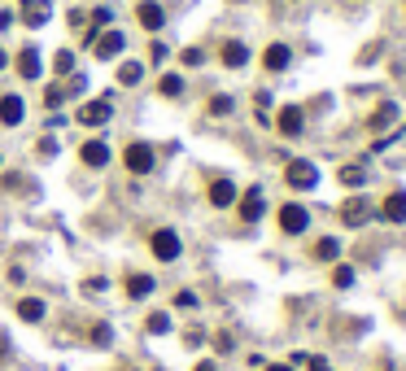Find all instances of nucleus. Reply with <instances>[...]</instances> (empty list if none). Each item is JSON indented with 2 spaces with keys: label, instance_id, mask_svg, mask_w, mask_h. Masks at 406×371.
Listing matches in <instances>:
<instances>
[{
  "label": "nucleus",
  "instance_id": "f257e3e1",
  "mask_svg": "<svg viewBox=\"0 0 406 371\" xmlns=\"http://www.w3.org/2000/svg\"><path fill=\"white\" fill-rule=\"evenodd\" d=\"M284 184L288 188H297V192H311L319 184V166L315 162H306V157H297V162H288L284 166Z\"/></svg>",
  "mask_w": 406,
  "mask_h": 371
},
{
  "label": "nucleus",
  "instance_id": "f03ea898",
  "mask_svg": "<svg viewBox=\"0 0 406 371\" xmlns=\"http://www.w3.org/2000/svg\"><path fill=\"white\" fill-rule=\"evenodd\" d=\"M123 162H127V171H132V175H149V171H153V162H157V153H153V144L136 140V144H127Z\"/></svg>",
  "mask_w": 406,
  "mask_h": 371
},
{
  "label": "nucleus",
  "instance_id": "7ed1b4c3",
  "mask_svg": "<svg viewBox=\"0 0 406 371\" xmlns=\"http://www.w3.org/2000/svg\"><path fill=\"white\" fill-rule=\"evenodd\" d=\"M149 249H153L157 262H175V258H180V236H175L171 228H157L149 236Z\"/></svg>",
  "mask_w": 406,
  "mask_h": 371
},
{
  "label": "nucleus",
  "instance_id": "20e7f679",
  "mask_svg": "<svg viewBox=\"0 0 406 371\" xmlns=\"http://www.w3.org/2000/svg\"><path fill=\"white\" fill-rule=\"evenodd\" d=\"M306 228H311V210L306 205H280V232H288V236H302Z\"/></svg>",
  "mask_w": 406,
  "mask_h": 371
},
{
  "label": "nucleus",
  "instance_id": "39448f33",
  "mask_svg": "<svg viewBox=\"0 0 406 371\" xmlns=\"http://www.w3.org/2000/svg\"><path fill=\"white\" fill-rule=\"evenodd\" d=\"M367 219H371V201L367 197H345L341 201V223H345V228H363Z\"/></svg>",
  "mask_w": 406,
  "mask_h": 371
},
{
  "label": "nucleus",
  "instance_id": "423d86ee",
  "mask_svg": "<svg viewBox=\"0 0 406 371\" xmlns=\"http://www.w3.org/2000/svg\"><path fill=\"white\" fill-rule=\"evenodd\" d=\"M114 114V105H109V96H101V101H88V105H79V123L84 127H105Z\"/></svg>",
  "mask_w": 406,
  "mask_h": 371
},
{
  "label": "nucleus",
  "instance_id": "0eeeda50",
  "mask_svg": "<svg viewBox=\"0 0 406 371\" xmlns=\"http://www.w3.org/2000/svg\"><path fill=\"white\" fill-rule=\"evenodd\" d=\"M92 48H96V57H101V61H114L127 48V35H123V31H105V35L92 40Z\"/></svg>",
  "mask_w": 406,
  "mask_h": 371
},
{
  "label": "nucleus",
  "instance_id": "6e6552de",
  "mask_svg": "<svg viewBox=\"0 0 406 371\" xmlns=\"http://www.w3.org/2000/svg\"><path fill=\"white\" fill-rule=\"evenodd\" d=\"M380 219H384V223H406V188H393V192L380 201Z\"/></svg>",
  "mask_w": 406,
  "mask_h": 371
},
{
  "label": "nucleus",
  "instance_id": "1a4fd4ad",
  "mask_svg": "<svg viewBox=\"0 0 406 371\" xmlns=\"http://www.w3.org/2000/svg\"><path fill=\"white\" fill-rule=\"evenodd\" d=\"M236 210H240V219H245V223H258V219H263V210H267V197H263V188H249L245 197L236 201Z\"/></svg>",
  "mask_w": 406,
  "mask_h": 371
},
{
  "label": "nucleus",
  "instance_id": "9d476101",
  "mask_svg": "<svg viewBox=\"0 0 406 371\" xmlns=\"http://www.w3.org/2000/svg\"><path fill=\"white\" fill-rule=\"evenodd\" d=\"M79 157H84V166H92V171H101V166L109 162V144H105V140H88L84 149H79Z\"/></svg>",
  "mask_w": 406,
  "mask_h": 371
},
{
  "label": "nucleus",
  "instance_id": "9b49d317",
  "mask_svg": "<svg viewBox=\"0 0 406 371\" xmlns=\"http://www.w3.org/2000/svg\"><path fill=\"white\" fill-rule=\"evenodd\" d=\"M136 18H140L144 31H162L166 13H162V5H153V0H140V5H136Z\"/></svg>",
  "mask_w": 406,
  "mask_h": 371
},
{
  "label": "nucleus",
  "instance_id": "f8f14e48",
  "mask_svg": "<svg viewBox=\"0 0 406 371\" xmlns=\"http://www.w3.org/2000/svg\"><path fill=\"white\" fill-rule=\"evenodd\" d=\"M275 127H280V136H302L306 118H302V109H297V105H284V109H280V118H275Z\"/></svg>",
  "mask_w": 406,
  "mask_h": 371
},
{
  "label": "nucleus",
  "instance_id": "ddd939ff",
  "mask_svg": "<svg viewBox=\"0 0 406 371\" xmlns=\"http://www.w3.org/2000/svg\"><path fill=\"white\" fill-rule=\"evenodd\" d=\"M22 114H26L22 96H0V123H5V127H18Z\"/></svg>",
  "mask_w": 406,
  "mask_h": 371
},
{
  "label": "nucleus",
  "instance_id": "4468645a",
  "mask_svg": "<svg viewBox=\"0 0 406 371\" xmlns=\"http://www.w3.org/2000/svg\"><path fill=\"white\" fill-rule=\"evenodd\" d=\"M219 57H223V66H227V70H240V66H245V61H249V48L240 44V40H227Z\"/></svg>",
  "mask_w": 406,
  "mask_h": 371
},
{
  "label": "nucleus",
  "instance_id": "2eb2a0df",
  "mask_svg": "<svg viewBox=\"0 0 406 371\" xmlns=\"http://www.w3.org/2000/svg\"><path fill=\"white\" fill-rule=\"evenodd\" d=\"M210 205H219V210L236 205V184L232 180H214V184H210Z\"/></svg>",
  "mask_w": 406,
  "mask_h": 371
},
{
  "label": "nucleus",
  "instance_id": "dca6fc26",
  "mask_svg": "<svg viewBox=\"0 0 406 371\" xmlns=\"http://www.w3.org/2000/svg\"><path fill=\"white\" fill-rule=\"evenodd\" d=\"M288 61H293L288 44H271L267 53H263V66H267V70H288Z\"/></svg>",
  "mask_w": 406,
  "mask_h": 371
},
{
  "label": "nucleus",
  "instance_id": "f3484780",
  "mask_svg": "<svg viewBox=\"0 0 406 371\" xmlns=\"http://www.w3.org/2000/svg\"><path fill=\"white\" fill-rule=\"evenodd\" d=\"M44 315H48V306H44L40 297H22V301H18V319H22V324H40Z\"/></svg>",
  "mask_w": 406,
  "mask_h": 371
},
{
  "label": "nucleus",
  "instance_id": "a211bd4d",
  "mask_svg": "<svg viewBox=\"0 0 406 371\" xmlns=\"http://www.w3.org/2000/svg\"><path fill=\"white\" fill-rule=\"evenodd\" d=\"M18 74H22V79H40V53H36L31 44L18 53Z\"/></svg>",
  "mask_w": 406,
  "mask_h": 371
},
{
  "label": "nucleus",
  "instance_id": "6ab92c4d",
  "mask_svg": "<svg viewBox=\"0 0 406 371\" xmlns=\"http://www.w3.org/2000/svg\"><path fill=\"white\" fill-rule=\"evenodd\" d=\"M140 79H144V66H140V61H123V66H118V84H123V88H136Z\"/></svg>",
  "mask_w": 406,
  "mask_h": 371
},
{
  "label": "nucleus",
  "instance_id": "aec40b11",
  "mask_svg": "<svg viewBox=\"0 0 406 371\" xmlns=\"http://www.w3.org/2000/svg\"><path fill=\"white\" fill-rule=\"evenodd\" d=\"M393 123H398V105H393V101L376 105V114H371V127H376V132H380V127H393Z\"/></svg>",
  "mask_w": 406,
  "mask_h": 371
},
{
  "label": "nucleus",
  "instance_id": "412c9836",
  "mask_svg": "<svg viewBox=\"0 0 406 371\" xmlns=\"http://www.w3.org/2000/svg\"><path fill=\"white\" fill-rule=\"evenodd\" d=\"M153 288H157V284H153L149 276H127V297H149Z\"/></svg>",
  "mask_w": 406,
  "mask_h": 371
},
{
  "label": "nucleus",
  "instance_id": "4be33fe9",
  "mask_svg": "<svg viewBox=\"0 0 406 371\" xmlns=\"http://www.w3.org/2000/svg\"><path fill=\"white\" fill-rule=\"evenodd\" d=\"M336 180L345 184V188H363V184H367V171H363V166H341Z\"/></svg>",
  "mask_w": 406,
  "mask_h": 371
},
{
  "label": "nucleus",
  "instance_id": "5701e85b",
  "mask_svg": "<svg viewBox=\"0 0 406 371\" xmlns=\"http://www.w3.org/2000/svg\"><path fill=\"white\" fill-rule=\"evenodd\" d=\"M336 253H341V245H336V240H332V236H323V240H319V245H315V258H319V262H332V258H336Z\"/></svg>",
  "mask_w": 406,
  "mask_h": 371
},
{
  "label": "nucleus",
  "instance_id": "b1692460",
  "mask_svg": "<svg viewBox=\"0 0 406 371\" xmlns=\"http://www.w3.org/2000/svg\"><path fill=\"white\" fill-rule=\"evenodd\" d=\"M157 92H162V96H180V92H184V79H180V74H162Z\"/></svg>",
  "mask_w": 406,
  "mask_h": 371
},
{
  "label": "nucleus",
  "instance_id": "393cba45",
  "mask_svg": "<svg viewBox=\"0 0 406 371\" xmlns=\"http://www.w3.org/2000/svg\"><path fill=\"white\" fill-rule=\"evenodd\" d=\"M53 70H57V74H70V70H75V53H70V48H61V53L53 57Z\"/></svg>",
  "mask_w": 406,
  "mask_h": 371
},
{
  "label": "nucleus",
  "instance_id": "a878e982",
  "mask_svg": "<svg viewBox=\"0 0 406 371\" xmlns=\"http://www.w3.org/2000/svg\"><path fill=\"white\" fill-rule=\"evenodd\" d=\"M48 22V9H44V0L40 5H26V26H44Z\"/></svg>",
  "mask_w": 406,
  "mask_h": 371
},
{
  "label": "nucleus",
  "instance_id": "bb28decb",
  "mask_svg": "<svg viewBox=\"0 0 406 371\" xmlns=\"http://www.w3.org/2000/svg\"><path fill=\"white\" fill-rule=\"evenodd\" d=\"M144 328L157 332V336H162V332H171V315H166V310H157V315H149V324H144Z\"/></svg>",
  "mask_w": 406,
  "mask_h": 371
},
{
  "label": "nucleus",
  "instance_id": "cd10ccee",
  "mask_svg": "<svg viewBox=\"0 0 406 371\" xmlns=\"http://www.w3.org/2000/svg\"><path fill=\"white\" fill-rule=\"evenodd\" d=\"M332 284H336V288H350V284H354V267H336V271H332Z\"/></svg>",
  "mask_w": 406,
  "mask_h": 371
},
{
  "label": "nucleus",
  "instance_id": "c85d7f7f",
  "mask_svg": "<svg viewBox=\"0 0 406 371\" xmlns=\"http://www.w3.org/2000/svg\"><path fill=\"white\" fill-rule=\"evenodd\" d=\"M109 341H114V328L109 324H96L92 328V345H109Z\"/></svg>",
  "mask_w": 406,
  "mask_h": 371
},
{
  "label": "nucleus",
  "instance_id": "c756f323",
  "mask_svg": "<svg viewBox=\"0 0 406 371\" xmlns=\"http://www.w3.org/2000/svg\"><path fill=\"white\" fill-rule=\"evenodd\" d=\"M109 18H114L109 9H96V13H92V31H88V40H92V35H96V31H101V26H109Z\"/></svg>",
  "mask_w": 406,
  "mask_h": 371
},
{
  "label": "nucleus",
  "instance_id": "7c9ffc66",
  "mask_svg": "<svg viewBox=\"0 0 406 371\" xmlns=\"http://www.w3.org/2000/svg\"><path fill=\"white\" fill-rule=\"evenodd\" d=\"M210 114H232V96H214V101H210Z\"/></svg>",
  "mask_w": 406,
  "mask_h": 371
},
{
  "label": "nucleus",
  "instance_id": "2f4dec72",
  "mask_svg": "<svg viewBox=\"0 0 406 371\" xmlns=\"http://www.w3.org/2000/svg\"><path fill=\"white\" fill-rule=\"evenodd\" d=\"M61 101H66V88H48V92H44V105H48V109H57Z\"/></svg>",
  "mask_w": 406,
  "mask_h": 371
},
{
  "label": "nucleus",
  "instance_id": "473e14b6",
  "mask_svg": "<svg viewBox=\"0 0 406 371\" xmlns=\"http://www.w3.org/2000/svg\"><path fill=\"white\" fill-rule=\"evenodd\" d=\"M180 61H184V66H201V61H205V53H201V48H184V53H180Z\"/></svg>",
  "mask_w": 406,
  "mask_h": 371
},
{
  "label": "nucleus",
  "instance_id": "72a5a7b5",
  "mask_svg": "<svg viewBox=\"0 0 406 371\" xmlns=\"http://www.w3.org/2000/svg\"><path fill=\"white\" fill-rule=\"evenodd\" d=\"M84 288H88V293H92V297H96V293H105V288H109V284H105V280H101V276H92V280H88V284H84Z\"/></svg>",
  "mask_w": 406,
  "mask_h": 371
},
{
  "label": "nucleus",
  "instance_id": "f704fd0d",
  "mask_svg": "<svg viewBox=\"0 0 406 371\" xmlns=\"http://www.w3.org/2000/svg\"><path fill=\"white\" fill-rule=\"evenodd\" d=\"M175 306H184V310H192V306H197V293H180V297H175Z\"/></svg>",
  "mask_w": 406,
  "mask_h": 371
},
{
  "label": "nucleus",
  "instance_id": "c9c22d12",
  "mask_svg": "<svg viewBox=\"0 0 406 371\" xmlns=\"http://www.w3.org/2000/svg\"><path fill=\"white\" fill-rule=\"evenodd\" d=\"M306 367H311V371H328V363L315 358V354H306Z\"/></svg>",
  "mask_w": 406,
  "mask_h": 371
},
{
  "label": "nucleus",
  "instance_id": "e433bc0d",
  "mask_svg": "<svg viewBox=\"0 0 406 371\" xmlns=\"http://www.w3.org/2000/svg\"><path fill=\"white\" fill-rule=\"evenodd\" d=\"M9 26H13V13L5 9V13H0V31H9Z\"/></svg>",
  "mask_w": 406,
  "mask_h": 371
},
{
  "label": "nucleus",
  "instance_id": "4c0bfd02",
  "mask_svg": "<svg viewBox=\"0 0 406 371\" xmlns=\"http://www.w3.org/2000/svg\"><path fill=\"white\" fill-rule=\"evenodd\" d=\"M267 371H293V363H271Z\"/></svg>",
  "mask_w": 406,
  "mask_h": 371
},
{
  "label": "nucleus",
  "instance_id": "58836bf2",
  "mask_svg": "<svg viewBox=\"0 0 406 371\" xmlns=\"http://www.w3.org/2000/svg\"><path fill=\"white\" fill-rule=\"evenodd\" d=\"M192 371H219V367H214V363L205 358V363H197V367H192Z\"/></svg>",
  "mask_w": 406,
  "mask_h": 371
},
{
  "label": "nucleus",
  "instance_id": "ea45409f",
  "mask_svg": "<svg viewBox=\"0 0 406 371\" xmlns=\"http://www.w3.org/2000/svg\"><path fill=\"white\" fill-rule=\"evenodd\" d=\"M9 66V57H5V48H0V70H5Z\"/></svg>",
  "mask_w": 406,
  "mask_h": 371
}]
</instances>
